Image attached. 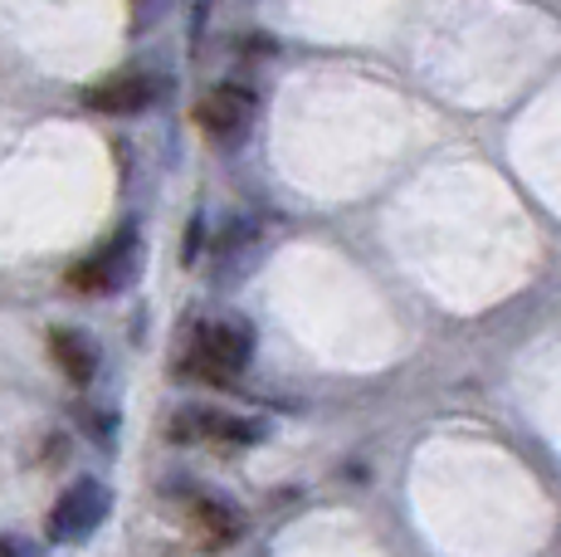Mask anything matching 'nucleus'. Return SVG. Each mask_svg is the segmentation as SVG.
Here are the masks:
<instances>
[{"mask_svg": "<svg viewBox=\"0 0 561 557\" xmlns=\"http://www.w3.org/2000/svg\"><path fill=\"white\" fill-rule=\"evenodd\" d=\"M133 260H137V240L133 235H117L107 250H99L93 260L73 264L69 284L73 288H89V294H107V288H117L127 274H133Z\"/></svg>", "mask_w": 561, "mask_h": 557, "instance_id": "nucleus-7", "label": "nucleus"}, {"mask_svg": "<svg viewBox=\"0 0 561 557\" xmlns=\"http://www.w3.org/2000/svg\"><path fill=\"white\" fill-rule=\"evenodd\" d=\"M196 123L210 143H240L244 127L254 123V93L244 83H215L196 103Z\"/></svg>", "mask_w": 561, "mask_h": 557, "instance_id": "nucleus-4", "label": "nucleus"}, {"mask_svg": "<svg viewBox=\"0 0 561 557\" xmlns=\"http://www.w3.org/2000/svg\"><path fill=\"white\" fill-rule=\"evenodd\" d=\"M186 528H191V538L201 543L205 553H225V548H234V543L244 538V513L234 509L230 499H220V495H191L186 499Z\"/></svg>", "mask_w": 561, "mask_h": 557, "instance_id": "nucleus-5", "label": "nucleus"}, {"mask_svg": "<svg viewBox=\"0 0 561 557\" xmlns=\"http://www.w3.org/2000/svg\"><path fill=\"white\" fill-rule=\"evenodd\" d=\"M49 357H54V367L73 382V387H89V382L99 377V348H93V338L79 333V328H54L49 333Z\"/></svg>", "mask_w": 561, "mask_h": 557, "instance_id": "nucleus-8", "label": "nucleus"}, {"mask_svg": "<svg viewBox=\"0 0 561 557\" xmlns=\"http://www.w3.org/2000/svg\"><path fill=\"white\" fill-rule=\"evenodd\" d=\"M250 352H254V338L244 323H234V318H201L186 333L176 372L186 382H201V387H234L240 372L250 367Z\"/></svg>", "mask_w": 561, "mask_h": 557, "instance_id": "nucleus-1", "label": "nucleus"}, {"mask_svg": "<svg viewBox=\"0 0 561 557\" xmlns=\"http://www.w3.org/2000/svg\"><path fill=\"white\" fill-rule=\"evenodd\" d=\"M107 509H113V495H107V485H99V479H79V485H69L59 499H54V509H49V519H45V538L59 543V548H69V543H83L107 519Z\"/></svg>", "mask_w": 561, "mask_h": 557, "instance_id": "nucleus-2", "label": "nucleus"}, {"mask_svg": "<svg viewBox=\"0 0 561 557\" xmlns=\"http://www.w3.org/2000/svg\"><path fill=\"white\" fill-rule=\"evenodd\" d=\"M259 435H264V425L230 411H210V406H186L167 425V441L176 445H254Z\"/></svg>", "mask_w": 561, "mask_h": 557, "instance_id": "nucleus-3", "label": "nucleus"}, {"mask_svg": "<svg viewBox=\"0 0 561 557\" xmlns=\"http://www.w3.org/2000/svg\"><path fill=\"white\" fill-rule=\"evenodd\" d=\"M0 557H15V543L10 538H0Z\"/></svg>", "mask_w": 561, "mask_h": 557, "instance_id": "nucleus-9", "label": "nucleus"}, {"mask_svg": "<svg viewBox=\"0 0 561 557\" xmlns=\"http://www.w3.org/2000/svg\"><path fill=\"white\" fill-rule=\"evenodd\" d=\"M161 99V79L152 73H117V79H103L99 89L83 93V109L93 113H147Z\"/></svg>", "mask_w": 561, "mask_h": 557, "instance_id": "nucleus-6", "label": "nucleus"}]
</instances>
